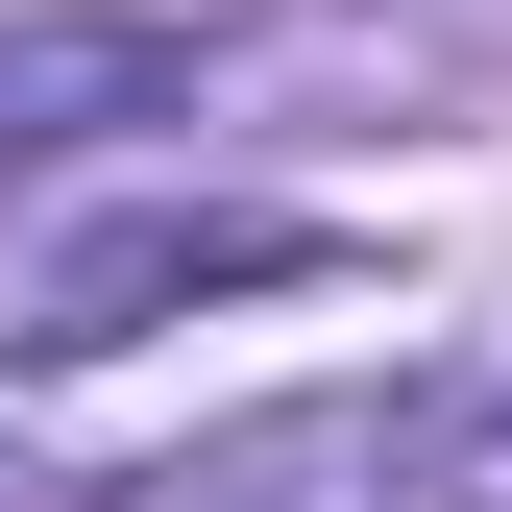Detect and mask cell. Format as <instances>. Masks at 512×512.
Here are the masks:
<instances>
[{"label": "cell", "instance_id": "2", "mask_svg": "<svg viewBox=\"0 0 512 512\" xmlns=\"http://www.w3.org/2000/svg\"><path fill=\"white\" fill-rule=\"evenodd\" d=\"M147 98H196L171 25H0V171L74 147V122H147Z\"/></svg>", "mask_w": 512, "mask_h": 512}, {"label": "cell", "instance_id": "3", "mask_svg": "<svg viewBox=\"0 0 512 512\" xmlns=\"http://www.w3.org/2000/svg\"><path fill=\"white\" fill-rule=\"evenodd\" d=\"M464 512H512V415H488V439H464Z\"/></svg>", "mask_w": 512, "mask_h": 512}, {"label": "cell", "instance_id": "1", "mask_svg": "<svg viewBox=\"0 0 512 512\" xmlns=\"http://www.w3.org/2000/svg\"><path fill=\"white\" fill-rule=\"evenodd\" d=\"M293 269H342L317 220H122L49 269V342H122V317H171V293H293Z\"/></svg>", "mask_w": 512, "mask_h": 512}]
</instances>
